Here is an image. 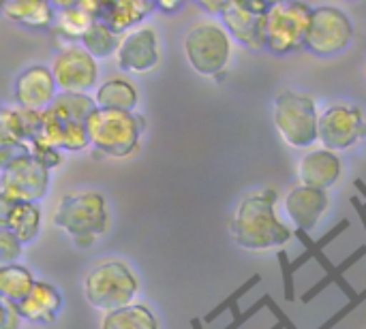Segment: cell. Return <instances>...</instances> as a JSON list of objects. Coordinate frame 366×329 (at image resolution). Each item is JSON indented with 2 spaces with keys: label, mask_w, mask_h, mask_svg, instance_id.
<instances>
[{
  "label": "cell",
  "mask_w": 366,
  "mask_h": 329,
  "mask_svg": "<svg viewBox=\"0 0 366 329\" xmlns=\"http://www.w3.org/2000/svg\"><path fill=\"white\" fill-rule=\"evenodd\" d=\"M49 191V169L32 154L17 156L0 171V193L24 201L36 203Z\"/></svg>",
  "instance_id": "cell-11"
},
{
  "label": "cell",
  "mask_w": 366,
  "mask_h": 329,
  "mask_svg": "<svg viewBox=\"0 0 366 329\" xmlns=\"http://www.w3.org/2000/svg\"><path fill=\"white\" fill-rule=\"evenodd\" d=\"M354 186H356V188L360 191V195L365 197V203H366V184H365V182H362V180H356V182H354Z\"/></svg>",
  "instance_id": "cell-41"
},
{
  "label": "cell",
  "mask_w": 366,
  "mask_h": 329,
  "mask_svg": "<svg viewBox=\"0 0 366 329\" xmlns=\"http://www.w3.org/2000/svg\"><path fill=\"white\" fill-rule=\"evenodd\" d=\"M94 111L97 105L92 96L60 92L54 103L41 111V126L30 143L45 146L56 152H79L90 146L86 124Z\"/></svg>",
  "instance_id": "cell-2"
},
{
  "label": "cell",
  "mask_w": 366,
  "mask_h": 329,
  "mask_svg": "<svg viewBox=\"0 0 366 329\" xmlns=\"http://www.w3.org/2000/svg\"><path fill=\"white\" fill-rule=\"evenodd\" d=\"M56 81L51 75V69L45 64H32L28 69H24L17 77H15V86H13V96L19 103V109H28V111H45L56 94Z\"/></svg>",
  "instance_id": "cell-15"
},
{
  "label": "cell",
  "mask_w": 366,
  "mask_h": 329,
  "mask_svg": "<svg viewBox=\"0 0 366 329\" xmlns=\"http://www.w3.org/2000/svg\"><path fill=\"white\" fill-rule=\"evenodd\" d=\"M120 43V36L103 21H92V26L86 30V34L81 36V47L94 58H109L112 54H116Z\"/></svg>",
  "instance_id": "cell-25"
},
{
  "label": "cell",
  "mask_w": 366,
  "mask_h": 329,
  "mask_svg": "<svg viewBox=\"0 0 366 329\" xmlns=\"http://www.w3.org/2000/svg\"><path fill=\"white\" fill-rule=\"evenodd\" d=\"M225 329H227V328H225Z\"/></svg>",
  "instance_id": "cell-45"
},
{
  "label": "cell",
  "mask_w": 366,
  "mask_h": 329,
  "mask_svg": "<svg viewBox=\"0 0 366 329\" xmlns=\"http://www.w3.org/2000/svg\"><path fill=\"white\" fill-rule=\"evenodd\" d=\"M197 6H202L204 11H208L210 15H219L223 9V2H197Z\"/></svg>",
  "instance_id": "cell-39"
},
{
  "label": "cell",
  "mask_w": 366,
  "mask_h": 329,
  "mask_svg": "<svg viewBox=\"0 0 366 329\" xmlns=\"http://www.w3.org/2000/svg\"><path fill=\"white\" fill-rule=\"evenodd\" d=\"M51 75L62 94H88L97 86L99 64L81 45H69L56 54Z\"/></svg>",
  "instance_id": "cell-12"
},
{
  "label": "cell",
  "mask_w": 366,
  "mask_h": 329,
  "mask_svg": "<svg viewBox=\"0 0 366 329\" xmlns=\"http://www.w3.org/2000/svg\"><path fill=\"white\" fill-rule=\"evenodd\" d=\"M268 298H270V295L266 293V295H264L262 300H257V302H255V304H253V306H251L249 310L240 313V317H238V319H234V321H232V323L227 325V329H240V328H242V325H244V323H247V321H249L251 317H255V315H257V313H259V310H262L264 306H268Z\"/></svg>",
  "instance_id": "cell-34"
},
{
  "label": "cell",
  "mask_w": 366,
  "mask_h": 329,
  "mask_svg": "<svg viewBox=\"0 0 366 329\" xmlns=\"http://www.w3.org/2000/svg\"><path fill=\"white\" fill-rule=\"evenodd\" d=\"M279 265H281V280H283V295L287 302L296 300V289H294V268H292V259L290 255L281 248L279 250Z\"/></svg>",
  "instance_id": "cell-30"
},
{
  "label": "cell",
  "mask_w": 366,
  "mask_h": 329,
  "mask_svg": "<svg viewBox=\"0 0 366 329\" xmlns=\"http://www.w3.org/2000/svg\"><path fill=\"white\" fill-rule=\"evenodd\" d=\"M191 328H193V329H204V323H202L199 319H193V321H191Z\"/></svg>",
  "instance_id": "cell-42"
},
{
  "label": "cell",
  "mask_w": 366,
  "mask_h": 329,
  "mask_svg": "<svg viewBox=\"0 0 366 329\" xmlns=\"http://www.w3.org/2000/svg\"><path fill=\"white\" fill-rule=\"evenodd\" d=\"M17 313L21 319L30 321V323H39V325H49L56 321L60 308H62V295L60 291L45 283V280H36L30 289V293L15 304Z\"/></svg>",
  "instance_id": "cell-18"
},
{
  "label": "cell",
  "mask_w": 366,
  "mask_h": 329,
  "mask_svg": "<svg viewBox=\"0 0 366 329\" xmlns=\"http://www.w3.org/2000/svg\"><path fill=\"white\" fill-rule=\"evenodd\" d=\"M341 173L343 163L339 154L324 148L309 150L298 163V184L315 191L328 193V188H332L341 180Z\"/></svg>",
  "instance_id": "cell-17"
},
{
  "label": "cell",
  "mask_w": 366,
  "mask_h": 329,
  "mask_svg": "<svg viewBox=\"0 0 366 329\" xmlns=\"http://www.w3.org/2000/svg\"><path fill=\"white\" fill-rule=\"evenodd\" d=\"M146 122L135 111L97 109L86 124L94 154L109 158H127L137 152Z\"/></svg>",
  "instance_id": "cell-4"
},
{
  "label": "cell",
  "mask_w": 366,
  "mask_h": 329,
  "mask_svg": "<svg viewBox=\"0 0 366 329\" xmlns=\"http://www.w3.org/2000/svg\"><path fill=\"white\" fill-rule=\"evenodd\" d=\"M268 308H270V313L277 317V321L283 325V329H298L294 323H292V321H290V319H287V315H285V313H283V310L272 302V298H268Z\"/></svg>",
  "instance_id": "cell-37"
},
{
  "label": "cell",
  "mask_w": 366,
  "mask_h": 329,
  "mask_svg": "<svg viewBox=\"0 0 366 329\" xmlns=\"http://www.w3.org/2000/svg\"><path fill=\"white\" fill-rule=\"evenodd\" d=\"M9 231H13L21 244L32 242L41 231V208L36 203L19 201L9 221Z\"/></svg>",
  "instance_id": "cell-26"
},
{
  "label": "cell",
  "mask_w": 366,
  "mask_h": 329,
  "mask_svg": "<svg viewBox=\"0 0 366 329\" xmlns=\"http://www.w3.org/2000/svg\"><path fill=\"white\" fill-rule=\"evenodd\" d=\"M137 293L139 280L135 272L120 259L97 263L84 278V295L88 304L105 315L133 304Z\"/></svg>",
  "instance_id": "cell-5"
},
{
  "label": "cell",
  "mask_w": 366,
  "mask_h": 329,
  "mask_svg": "<svg viewBox=\"0 0 366 329\" xmlns=\"http://www.w3.org/2000/svg\"><path fill=\"white\" fill-rule=\"evenodd\" d=\"M277 191L262 188L249 193L236 208L229 233L236 246L249 253L283 248L292 240V229L277 216Z\"/></svg>",
  "instance_id": "cell-1"
},
{
  "label": "cell",
  "mask_w": 366,
  "mask_h": 329,
  "mask_svg": "<svg viewBox=\"0 0 366 329\" xmlns=\"http://www.w3.org/2000/svg\"><path fill=\"white\" fill-rule=\"evenodd\" d=\"M51 223L66 231L75 246L90 248L109 229L107 201L99 191H71L58 201Z\"/></svg>",
  "instance_id": "cell-3"
},
{
  "label": "cell",
  "mask_w": 366,
  "mask_h": 329,
  "mask_svg": "<svg viewBox=\"0 0 366 329\" xmlns=\"http://www.w3.org/2000/svg\"><path fill=\"white\" fill-rule=\"evenodd\" d=\"M24 154H30V146L28 143L13 146V148H0V171H4V167L9 163H13L17 156H24Z\"/></svg>",
  "instance_id": "cell-36"
},
{
  "label": "cell",
  "mask_w": 366,
  "mask_h": 329,
  "mask_svg": "<svg viewBox=\"0 0 366 329\" xmlns=\"http://www.w3.org/2000/svg\"><path fill=\"white\" fill-rule=\"evenodd\" d=\"M0 109H2V105H0Z\"/></svg>",
  "instance_id": "cell-44"
},
{
  "label": "cell",
  "mask_w": 366,
  "mask_h": 329,
  "mask_svg": "<svg viewBox=\"0 0 366 329\" xmlns=\"http://www.w3.org/2000/svg\"><path fill=\"white\" fill-rule=\"evenodd\" d=\"M161 60L159 51V36L157 30L150 26H137L135 30H129L120 36L118 49H116V62L118 69L127 73H150L157 69Z\"/></svg>",
  "instance_id": "cell-14"
},
{
  "label": "cell",
  "mask_w": 366,
  "mask_h": 329,
  "mask_svg": "<svg viewBox=\"0 0 366 329\" xmlns=\"http://www.w3.org/2000/svg\"><path fill=\"white\" fill-rule=\"evenodd\" d=\"M366 139L365 111L356 105L337 103L320 113L317 141L324 150L345 152Z\"/></svg>",
  "instance_id": "cell-10"
},
{
  "label": "cell",
  "mask_w": 366,
  "mask_h": 329,
  "mask_svg": "<svg viewBox=\"0 0 366 329\" xmlns=\"http://www.w3.org/2000/svg\"><path fill=\"white\" fill-rule=\"evenodd\" d=\"M0 13L28 28H49L56 19V9L43 0H6L0 2Z\"/></svg>",
  "instance_id": "cell-21"
},
{
  "label": "cell",
  "mask_w": 366,
  "mask_h": 329,
  "mask_svg": "<svg viewBox=\"0 0 366 329\" xmlns=\"http://www.w3.org/2000/svg\"><path fill=\"white\" fill-rule=\"evenodd\" d=\"M182 6V2H157V9L165 11V13H174Z\"/></svg>",
  "instance_id": "cell-40"
},
{
  "label": "cell",
  "mask_w": 366,
  "mask_h": 329,
  "mask_svg": "<svg viewBox=\"0 0 366 329\" xmlns=\"http://www.w3.org/2000/svg\"><path fill=\"white\" fill-rule=\"evenodd\" d=\"M354 41L352 17L335 4H322L313 9L305 49L317 58H332L343 54Z\"/></svg>",
  "instance_id": "cell-9"
},
{
  "label": "cell",
  "mask_w": 366,
  "mask_h": 329,
  "mask_svg": "<svg viewBox=\"0 0 366 329\" xmlns=\"http://www.w3.org/2000/svg\"><path fill=\"white\" fill-rule=\"evenodd\" d=\"M274 126L283 141L296 150H309L317 143L320 113L309 94L285 90L274 98Z\"/></svg>",
  "instance_id": "cell-8"
},
{
  "label": "cell",
  "mask_w": 366,
  "mask_h": 329,
  "mask_svg": "<svg viewBox=\"0 0 366 329\" xmlns=\"http://www.w3.org/2000/svg\"><path fill=\"white\" fill-rule=\"evenodd\" d=\"M34 276L28 268L15 263V265H6L0 268V298L19 304L32 289L34 285Z\"/></svg>",
  "instance_id": "cell-24"
},
{
  "label": "cell",
  "mask_w": 366,
  "mask_h": 329,
  "mask_svg": "<svg viewBox=\"0 0 366 329\" xmlns=\"http://www.w3.org/2000/svg\"><path fill=\"white\" fill-rule=\"evenodd\" d=\"M313 6L298 0L272 2L264 19V49L287 56L305 45Z\"/></svg>",
  "instance_id": "cell-7"
},
{
  "label": "cell",
  "mask_w": 366,
  "mask_h": 329,
  "mask_svg": "<svg viewBox=\"0 0 366 329\" xmlns=\"http://www.w3.org/2000/svg\"><path fill=\"white\" fill-rule=\"evenodd\" d=\"M101 329H159L154 313L146 304H129L103 315Z\"/></svg>",
  "instance_id": "cell-22"
},
{
  "label": "cell",
  "mask_w": 366,
  "mask_h": 329,
  "mask_svg": "<svg viewBox=\"0 0 366 329\" xmlns=\"http://www.w3.org/2000/svg\"><path fill=\"white\" fill-rule=\"evenodd\" d=\"M17 203H19L17 199H13V197L0 193V229H9V221H11V216H13Z\"/></svg>",
  "instance_id": "cell-35"
},
{
  "label": "cell",
  "mask_w": 366,
  "mask_h": 329,
  "mask_svg": "<svg viewBox=\"0 0 366 329\" xmlns=\"http://www.w3.org/2000/svg\"><path fill=\"white\" fill-rule=\"evenodd\" d=\"M184 56L191 69L204 77L221 79L232 58V36L214 19L199 21L184 34Z\"/></svg>",
  "instance_id": "cell-6"
},
{
  "label": "cell",
  "mask_w": 366,
  "mask_h": 329,
  "mask_svg": "<svg viewBox=\"0 0 366 329\" xmlns=\"http://www.w3.org/2000/svg\"><path fill=\"white\" fill-rule=\"evenodd\" d=\"M94 105L97 109H112V111H135L139 103L137 88L124 77H109L94 90Z\"/></svg>",
  "instance_id": "cell-20"
},
{
  "label": "cell",
  "mask_w": 366,
  "mask_h": 329,
  "mask_svg": "<svg viewBox=\"0 0 366 329\" xmlns=\"http://www.w3.org/2000/svg\"><path fill=\"white\" fill-rule=\"evenodd\" d=\"M259 283H262V276H259V274H253V276H251L247 283H242V285H240V287H238L229 298H225L221 304H217V308H212V310L204 317V323H212V321H217V319H219L223 313H227V310L234 315V319H238V317H240V306H238L240 298H242V295H247V293H249L253 287H257Z\"/></svg>",
  "instance_id": "cell-28"
},
{
  "label": "cell",
  "mask_w": 366,
  "mask_h": 329,
  "mask_svg": "<svg viewBox=\"0 0 366 329\" xmlns=\"http://www.w3.org/2000/svg\"><path fill=\"white\" fill-rule=\"evenodd\" d=\"M350 225H352V223H350V218H343V221H341V223H337L328 233H324L320 240H315V242H313V246H315L317 250H322V253H324V248H326L328 244H332L341 233H345V231L350 229Z\"/></svg>",
  "instance_id": "cell-33"
},
{
  "label": "cell",
  "mask_w": 366,
  "mask_h": 329,
  "mask_svg": "<svg viewBox=\"0 0 366 329\" xmlns=\"http://www.w3.org/2000/svg\"><path fill=\"white\" fill-rule=\"evenodd\" d=\"M270 329H283V325H281V323L277 321V323H274V328H270Z\"/></svg>",
  "instance_id": "cell-43"
},
{
  "label": "cell",
  "mask_w": 366,
  "mask_h": 329,
  "mask_svg": "<svg viewBox=\"0 0 366 329\" xmlns=\"http://www.w3.org/2000/svg\"><path fill=\"white\" fill-rule=\"evenodd\" d=\"M272 2L255 0H223L219 13L229 36L251 49H264V19Z\"/></svg>",
  "instance_id": "cell-13"
},
{
  "label": "cell",
  "mask_w": 366,
  "mask_h": 329,
  "mask_svg": "<svg viewBox=\"0 0 366 329\" xmlns=\"http://www.w3.org/2000/svg\"><path fill=\"white\" fill-rule=\"evenodd\" d=\"M157 9V2L150 0H114V2H101L99 21L107 24L116 34H127L129 30H135L137 24H142L148 13Z\"/></svg>",
  "instance_id": "cell-19"
},
{
  "label": "cell",
  "mask_w": 366,
  "mask_h": 329,
  "mask_svg": "<svg viewBox=\"0 0 366 329\" xmlns=\"http://www.w3.org/2000/svg\"><path fill=\"white\" fill-rule=\"evenodd\" d=\"M352 203H354V208H356V212H358V216L362 221V227H365L366 231V203L360 197H352Z\"/></svg>",
  "instance_id": "cell-38"
},
{
  "label": "cell",
  "mask_w": 366,
  "mask_h": 329,
  "mask_svg": "<svg viewBox=\"0 0 366 329\" xmlns=\"http://www.w3.org/2000/svg\"><path fill=\"white\" fill-rule=\"evenodd\" d=\"M21 242L15 238L13 231L0 229V268L15 265L17 259L21 257Z\"/></svg>",
  "instance_id": "cell-29"
},
{
  "label": "cell",
  "mask_w": 366,
  "mask_h": 329,
  "mask_svg": "<svg viewBox=\"0 0 366 329\" xmlns=\"http://www.w3.org/2000/svg\"><path fill=\"white\" fill-rule=\"evenodd\" d=\"M328 206H330L328 193L315 191V188H309L302 184H296L283 197V208H285L287 218L296 225L298 231H305V233H309L317 227V223L326 214Z\"/></svg>",
  "instance_id": "cell-16"
},
{
  "label": "cell",
  "mask_w": 366,
  "mask_h": 329,
  "mask_svg": "<svg viewBox=\"0 0 366 329\" xmlns=\"http://www.w3.org/2000/svg\"><path fill=\"white\" fill-rule=\"evenodd\" d=\"M21 317L17 313V306L4 298H0V329H19Z\"/></svg>",
  "instance_id": "cell-31"
},
{
  "label": "cell",
  "mask_w": 366,
  "mask_h": 329,
  "mask_svg": "<svg viewBox=\"0 0 366 329\" xmlns=\"http://www.w3.org/2000/svg\"><path fill=\"white\" fill-rule=\"evenodd\" d=\"M362 257H366V246L356 248V250H354V253H352V255H350L345 261H341L339 265H332V268L326 272V276H324V278H322L317 285H313V287H311V289H309V291H307V293L300 298V302H302V304H309L313 298H317V295H320L322 291H326L330 285H339V287H343V291H345V295H347L350 300H352V298H356V291H354V287L345 283L343 274H345L347 270H352V268H354V265H356V263H358Z\"/></svg>",
  "instance_id": "cell-23"
},
{
  "label": "cell",
  "mask_w": 366,
  "mask_h": 329,
  "mask_svg": "<svg viewBox=\"0 0 366 329\" xmlns=\"http://www.w3.org/2000/svg\"><path fill=\"white\" fill-rule=\"evenodd\" d=\"M362 302H366V289L362 291V293H356V298H352V300H350V302H347V304H345V306H343V308H341V310H339L335 317H330V319H328V321H326L322 328H317V329L337 328V325H339V323H341V321H343V319H345L350 313H354V310H356V308H358Z\"/></svg>",
  "instance_id": "cell-32"
},
{
  "label": "cell",
  "mask_w": 366,
  "mask_h": 329,
  "mask_svg": "<svg viewBox=\"0 0 366 329\" xmlns=\"http://www.w3.org/2000/svg\"><path fill=\"white\" fill-rule=\"evenodd\" d=\"M92 21H97L90 13H86L79 2H69V6H64L58 15V32L66 39H81L86 34V30L92 26Z\"/></svg>",
  "instance_id": "cell-27"
}]
</instances>
